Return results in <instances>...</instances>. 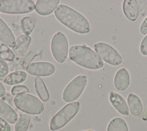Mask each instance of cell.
Masks as SVG:
<instances>
[{
  "label": "cell",
  "instance_id": "cell-1",
  "mask_svg": "<svg viewBox=\"0 0 147 131\" xmlns=\"http://www.w3.org/2000/svg\"><path fill=\"white\" fill-rule=\"evenodd\" d=\"M54 14L61 23L75 32L86 34L90 30V25L87 19L68 6L62 4L59 5Z\"/></svg>",
  "mask_w": 147,
  "mask_h": 131
},
{
  "label": "cell",
  "instance_id": "cell-2",
  "mask_svg": "<svg viewBox=\"0 0 147 131\" xmlns=\"http://www.w3.org/2000/svg\"><path fill=\"white\" fill-rule=\"evenodd\" d=\"M68 54L72 61L83 68L96 70L103 66V61L100 57L87 46H73L69 48Z\"/></svg>",
  "mask_w": 147,
  "mask_h": 131
},
{
  "label": "cell",
  "instance_id": "cell-3",
  "mask_svg": "<svg viewBox=\"0 0 147 131\" xmlns=\"http://www.w3.org/2000/svg\"><path fill=\"white\" fill-rule=\"evenodd\" d=\"M14 103L20 110L32 115H38L42 113L44 106L37 97L33 95L20 93L14 98Z\"/></svg>",
  "mask_w": 147,
  "mask_h": 131
},
{
  "label": "cell",
  "instance_id": "cell-4",
  "mask_svg": "<svg viewBox=\"0 0 147 131\" xmlns=\"http://www.w3.org/2000/svg\"><path fill=\"white\" fill-rule=\"evenodd\" d=\"M80 108L78 102L69 103L59 111L50 121V128L56 130L65 126L78 113Z\"/></svg>",
  "mask_w": 147,
  "mask_h": 131
},
{
  "label": "cell",
  "instance_id": "cell-5",
  "mask_svg": "<svg viewBox=\"0 0 147 131\" xmlns=\"http://www.w3.org/2000/svg\"><path fill=\"white\" fill-rule=\"evenodd\" d=\"M35 9L32 0L0 1V12L7 14H24L32 12Z\"/></svg>",
  "mask_w": 147,
  "mask_h": 131
},
{
  "label": "cell",
  "instance_id": "cell-6",
  "mask_svg": "<svg viewBox=\"0 0 147 131\" xmlns=\"http://www.w3.org/2000/svg\"><path fill=\"white\" fill-rule=\"evenodd\" d=\"M95 52L102 60L113 66H118L122 62L121 54L110 44L105 42H98L94 46Z\"/></svg>",
  "mask_w": 147,
  "mask_h": 131
},
{
  "label": "cell",
  "instance_id": "cell-7",
  "mask_svg": "<svg viewBox=\"0 0 147 131\" xmlns=\"http://www.w3.org/2000/svg\"><path fill=\"white\" fill-rule=\"evenodd\" d=\"M87 83V77L79 75L75 77L65 88L63 99L65 102H71L76 100L82 93Z\"/></svg>",
  "mask_w": 147,
  "mask_h": 131
},
{
  "label": "cell",
  "instance_id": "cell-8",
  "mask_svg": "<svg viewBox=\"0 0 147 131\" xmlns=\"http://www.w3.org/2000/svg\"><path fill=\"white\" fill-rule=\"evenodd\" d=\"M51 51L56 61L63 63L68 55V44L65 35L62 32L56 33L51 40Z\"/></svg>",
  "mask_w": 147,
  "mask_h": 131
},
{
  "label": "cell",
  "instance_id": "cell-9",
  "mask_svg": "<svg viewBox=\"0 0 147 131\" xmlns=\"http://www.w3.org/2000/svg\"><path fill=\"white\" fill-rule=\"evenodd\" d=\"M26 71L33 76H48L54 73L55 66L48 62H36L29 65Z\"/></svg>",
  "mask_w": 147,
  "mask_h": 131
},
{
  "label": "cell",
  "instance_id": "cell-10",
  "mask_svg": "<svg viewBox=\"0 0 147 131\" xmlns=\"http://www.w3.org/2000/svg\"><path fill=\"white\" fill-rule=\"evenodd\" d=\"M130 77L127 70L122 68L118 69L114 78V85L119 91H125L130 84Z\"/></svg>",
  "mask_w": 147,
  "mask_h": 131
},
{
  "label": "cell",
  "instance_id": "cell-11",
  "mask_svg": "<svg viewBox=\"0 0 147 131\" xmlns=\"http://www.w3.org/2000/svg\"><path fill=\"white\" fill-rule=\"evenodd\" d=\"M109 99L112 106L119 114L122 115L129 114L127 103L121 95L115 92H111L109 93Z\"/></svg>",
  "mask_w": 147,
  "mask_h": 131
},
{
  "label": "cell",
  "instance_id": "cell-12",
  "mask_svg": "<svg viewBox=\"0 0 147 131\" xmlns=\"http://www.w3.org/2000/svg\"><path fill=\"white\" fill-rule=\"evenodd\" d=\"M123 12L131 21H136L140 14V6L136 0H125L122 5Z\"/></svg>",
  "mask_w": 147,
  "mask_h": 131
},
{
  "label": "cell",
  "instance_id": "cell-13",
  "mask_svg": "<svg viewBox=\"0 0 147 131\" xmlns=\"http://www.w3.org/2000/svg\"><path fill=\"white\" fill-rule=\"evenodd\" d=\"M59 2V0H38L36 3L35 10L40 15L47 16L56 9Z\"/></svg>",
  "mask_w": 147,
  "mask_h": 131
},
{
  "label": "cell",
  "instance_id": "cell-14",
  "mask_svg": "<svg viewBox=\"0 0 147 131\" xmlns=\"http://www.w3.org/2000/svg\"><path fill=\"white\" fill-rule=\"evenodd\" d=\"M0 40L9 47H13L16 39L13 33L5 22L0 18Z\"/></svg>",
  "mask_w": 147,
  "mask_h": 131
},
{
  "label": "cell",
  "instance_id": "cell-15",
  "mask_svg": "<svg viewBox=\"0 0 147 131\" xmlns=\"http://www.w3.org/2000/svg\"><path fill=\"white\" fill-rule=\"evenodd\" d=\"M127 103L130 114L134 117L141 115L143 106L140 98L133 93H130L127 98Z\"/></svg>",
  "mask_w": 147,
  "mask_h": 131
},
{
  "label": "cell",
  "instance_id": "cell-16",
  "mask_svg": "<svg viewBox=\"0 0 147 131\" xmlns=\"http://www.w3.org/2000/svg\"><path fill=\"white\" fill-rule=\"evenodd\" d=\"M31 42V38L29 36L25 35L19 36L13 47L12 51L14 55L17 57H21L26 52L30 43Z\"/></svg>",
  "mask_w": 147,
  "mask_h": 131
},
{
  "label": "cell",
  "instance_id": "cell-17",
  "mask_svg": "<svg viewBox=\"0 0 147 131\" xmlns=\"http://www.w3.org/2000/svg\"><path fill=\"white\" fill-rule=\"evenodd\" d=\"M0 117L11 124L16 122L18 118L17 114L13 108L1 100H0Z\"/></svg>",
  "mask_w": 147,
  "mask_h": 131
},
{
  "label": "cell",
  "instance_id": "cell-18",
  "mask_svg": "<svg viewBox=\"0 0 147 131\" xmlns=\"http://www.w3.org/2000/svg\"><path fill=\"white\" fill-rule=\"evenodd\" d=\"M27 77L26 73L21 70L16 71L11 73L3 80L4 83L7 85H16L24 81Z\"/></svg>",
  "mask_w": 147,
  "mask_h": 131
},
{
  "label": "cell",
  "instance_id": "cell-19",
  "mask_svg": "<svg viewBox=\"0 0 147 131\" xmlns=\"http://www.w3.org/2000/svg\"><path fill=\"white\" fill-rule=\"evenodd\" d=\"M107 131H129L126 122L121 117H115L109 123Z\"/></svg>",
  "mask_w": 147,
  "mask_h": 131
},
{
  "label": "cell",
  "instance_id": "cell-20",
  "mask_svg": "<svg viewBox=\"0 0 147 131\" xmlns=\"http://www.w3.org/2000/svg\"><path fill=\"white\" fill-rule=\"evenodd\" d=\"M34 84L36 91L40 99L44 102L48 101L49 99V94L43 80L39 76L36 77L34 78Z\"/></svg>",
  "mask_w": 147,
  "mask_h": 131
},
{
  "label": "cell",
  "instance_id": "cell-21",
  "mask_svg": "<svg viewBox=\"0 0 147 131\" xmlns=\"http://www.w3.org/2000/svg\"><path fill=\"white\" fill-rule=\"evenodd\" d=\"M30 121V115L21 113L18 116L14 126L15 131H27Z\"/></svg>",
  "mask_w": 147,
  "mask_h": 131
},
{
  "label": "cell",
  "instance_id": "cell-22",
  "mask_svg": "<svg viewBox=\"0 0 147 131\" xmlns=\"http://www.w3.org/2000/svg\"><path fill=\"white\" fill-rule=\"evenodd\" d=\"M36 24L34 18L31 17H25L21 21V27L25 35H29L33 31Z\"/></svg>",
  "mask_w": 147,
  "mask_h": 131
},
{
  "label": "cell",
  "instance_id": "cell-23",
  "mask_svg": "<svg viewBox=\"0 0 147 131\" xmlns=\"http://www.w3.org/2000/svg\"><path fill=\"white\" fill-rule=\"evenodd\" d=\"M15 55L13 51L5 44L0 42V58L7 61H13Z\"/></svg>",
  "mask_w": 147,
  "mask_h": 131
},
{
  "label": "cell",
  "instance_id": "cell-24",
  "mask_svg": "<svg viewBox=\"0 0 147 131\" xmlns=\"http://www.w3.org/2000/svg\"><path fill=\"white\" fill-rule=\"evenodd\" d=\"M9 73V68L7 63L0 59V80L2 81L5 80V78L7 77Z\"/></svg>",
  "mask_w": 147,
  "mask_h": 131
},
{
  "label": "cell",
  "instance_id": "cell-25",
  "mask_svg": "<svg viewBox=\"0 0 147 131\" xmlns=\"http://www.w3.org/2000/svg\"><path fill=\"white\" fill-rule=\"evenodd\" d=\"M29 92V90L28 88V87L24 85H16L13 87L11 91V94L13 95H17L20 93H28Z\"/></svg>",
  "mask_w": 147,
  "mask_h": 131
},
{
  "label": "cell",
  "instance_id": "cell-26",
  "mask_svg": "<svg viewBox=\"0 0 147 131\" xmlns=\"http://www.w3.org/2000/svg\"><path fill=\"white\" fill-rule=\"evenodd\" d=\"M140 50L142 55L147 56V35L142 39L140 43Z\"/></svg>",
  "mask_w": 147,
  "mask_h": 131
},
{
  "label": "cell",
  "instance_id": "cell-27",
  "mask_svg": "<svg viewBox=\"0 0 147 131\" xmlns=\"http://www.w3.org/2000/svg\"><path fill=\"white\" fill-rule=\"evenodd\" d=\"M10 125L3 118L0 117V131H10Z\"/></svg>",
  "mask_w": 147,
  "mask_h": 131
},
{
  "label": "cell",
  "instance_id": "cell-28",
  "mask_svg": "<svg viewBox=\"0 0 147 131\" xmlns=\"http://www.w3.org/2000/svg\"><path fill=\"white\" fill-rule=\"evenodd\" d=\"M140 31L142 35H147V16L144 18L140 27Z\"/></svg>",
  "mask_w": 147,
  "mask_h": 131
},
{
  "label": "cell",
  "instance_id": "cell-29",
  "mask_svg": "<svg viewBox=\"0 0 147 131\" xmlns=\"http://www.w3.org/2000/svg\"><path fill=\"white\" fill-rule=\"evenodd\" d=\"M6 93V89L3 85L0 82V97H2Z\"/></svg>",
  "mask_w": 147,
  "mask_h": 131
},
{
  "label": "cell",
  "instance_id": "cell-30",
  "mask_svg": "<svg viewBox=\"0 0 147 131\" xmlns=\"http://www.w3.org/2000/svg\"><path fill=\"white\" fill-rule=\"evenodd\" d=\"M86 131H94V130H86Z\"/></svg>",
  "mask_w": 147,
  "mask_h": 131
}]
</instances>
